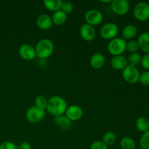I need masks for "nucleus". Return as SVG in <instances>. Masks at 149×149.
<instances>
[{
	"label": "nucleus",
	"instance_id": "393cba45",
	"mask_svg": "<svg viewBox=\"0 0 149 149\" xmlns=\"http://www.w3.org/2000/svg\"><path fill=\"white\" fill-rule=\"evenodd\" d=\"M47 102L48 100L46 97L43 95H38L34 100L35 106L45 111V109H47Z\"/></svg>",
	"mask_w": 149,
	"mask_h": 149
},
{
	"label": "nucleus",
	"instance_id": "412c9836",
	"mask_svg": "<svg viewBox=\"0 0 149 149\" xmlns=\"http://www.w3.org/2000/svg\"><path fill=\"white\" fill-rule=\"evenodd\" d=\"M135 126L139 131L146 132L149 130V121L145 117H139L136 120Z\"/></svg>",
	"mask_w": 149,
	"mask_h": 149
},
{
	"label": "nucleus",
	"instance_id": "f8f14e48",
	"mask_svg": "<svg viewBox=\"0 0 149 149\" xmlns=\"http://www.w3.org/2000/svg\"><path fill=\"white\" fill-rule=\"evenodd\" d=\"M65 113V116L71 122L78 121L82 117L83 110L80 106H77V105H71L67 108Z\"/></svg>",
	"mask_w": 149,
	"mask_h": 149
},
{
	"label": "nucleus",
	"instance_id": "6ab92c4d",
	"mask_svg": "<svg viewBox=\"0 0 149 149\" xmlns=\"http://www.w3.org/2000/svg\"><path fill=\"white\" fill-rule=\"evenodd\" d=\"M62 2L61 0H45L43 3L48 10L55 13L61 10Z\"/></svg>",
	"mask_w": 149,
	"mask_h": 149
},
{
	"label": "nucleus",
	"instance_id": "2f4dec72",
	"mask_svg": "<svg viewBox=\"0 0 149 149\" xmlns=\"http://www.w3.org/2000/svg\"><path fill=\"white\" fill-rule=\"evenodd\" d=\"M141 65L143 68L149 69V53H146L141 58Z\"/></svg>",
	"mask_w": 149,
	"mask_h": 149
},
{
	"label": "nucleus",
	"instance_id": "c756f323",
	"mask_svg": "<svg viewBox=\"0 0 149 149\" xmlns=\"http://www.w3.org/2000/svg\"><path fill=\"white\" fill-rule=\"evenodd\" d=\"M90 149H109V148L103 141H97L92 143Z\"/></svg>",
	"mask_w": 149,
	"mask_h": 149
},
{
	"label": "nucleus",
	"instance_id": "f257e3e1",
	"mask_svg": "<svg viewBox=\"0 0 149 149\" xmlns=\"http://www.w3.org/2000/svg\"><path fill=\"white\" fill-rule=\"evenodd\" d=\"M67 108V103L63 97L61 96H52L48 100L46 110L49 114L55 117L63 115L66 111Z\"/></svg>",
	"mask_w": 149,
	"mask_h": 149
},
{
	"label": "nucleus",
	"instance_id": "a878e982",
	"mask_svg": "<svg viewBox=\"0 0 149 149\" xmlns=\"http://www.w3.org/2000/svg\"><path fill=\"white\" fill-rule=\"evenodd\" d=\"M141 149H149V130L144 132L140 141Z\"/></svg>",
	"mask_w": 149,
	"mask_h": 149
},
{
	"label": "nucleus",
	"instance_id": "cd10ccee",
	"mask_svg": "<svg viewBox=\"0 0 149 149\" xmlns=\"http://www.w3.org/2000/svg\"><path fill=\"white\" fill-rule=\"evenodd\" d=\"M139 45H138V42H136V41H130V42L127 43L126 49H127L129 52H132V53L137 52V51L139 49Z\"/></svg>",
	"mask_w": 149,
	"mask_h": 149
},
{
	"label": "nucleus",
	"instance_id": "4468645a",
	"mask_svg": "<svg viewBox=\"0 0 149 149\" xmlns=\"http://www.w3.org/2000/svg\"><path fill=\"white\" fill-rule=\"evenodd\" d=\"M111 65L115 70H123L128 65L127 59L123 55L113 56L111 60Z\"/></svg>",
	"mask_w": 149,
	"mask_h": 149
},
{
	"label": "nucleus",
	"instance_id": "ddd939ff",
	"mask_svg": "<svg viewBox=\"0 0 149 149\" xmlns=\"http://www.w3.org/2000/svg\"><path fill=\"white\" fill-rule=\"evenodd\" d=\"M36 25L42 30H48L52 26V17L47 14H42L36 19Z\"/></svg>",
	"mask_w": 149,
	"mask_h": 149
},
{
	"label": "nucleus",
	"instance_id": "f03ea898",
	"mask_svg": "<svg viewBox=\"0 0 149 149\" xmlns=\"http://www.w3.org/2000/svg\"><path fill=\"white\" fill-rule=\"evenodd\" d=\"M36 55L41 59L50 57L54 52V44L50 39H42L37 42L35 47Z\"/></svg>",
	"mask_w": 149,
	"mask_h": 149
},
{
	"label": "nucleus",
	"instance_id": "9b49d317",
	"mask_svg": "<svg viewBox=\"0 0 149 149\" xmlns=\"http://www.w3.org/2000/svg\"><path fill=\"white\" fill-rule=\"evenodd\" d=\"M79 33L81 39H84V41L91 42V41L94 40V39L95 38L96 31L93 26L85 23L80 28Z\"/></svg>",
	"mask_w": 149,
	"mask_h": 149
},
{
	"label": "nucleus",
	"instance_id": "1a4fd4ad",
	"mask_svg": "<svg viewBox=\"0 0 149 149\" xmlns=\"http://www.w3.org/2000/svg\"><path fill=\"white\" fill-rule=\"evenodd\" d=\"M111 7L115 14L124 15L130 10V4L127 0H113L111 1Z\"/></svg>",
	"mask_w": 149,
	"mask_h": 149
},
{
	"label": "nucleus",
	"instance_id": "c85d7f7f",
	"mask_svg": "<svg viewBox=\"0 0 149 149\" xmlns=\"http://www.w3.org/2000/svg\"><path fill=\"white\" fill-rule=\"evenodd\" d=\"M0 149H18L17 146L11 141H4L0 144Z\"/></svg>",
	"mask_w": 149,
	"mask_h": 149
},
{
	"label": "nucleus",
	"instance_id": "dca6fc26",
	"mask_svg": "<svg viewBox=\"0 0 149 149\" xmlns=\"http://www.w3.org/2000/svg\"><path fill=\"white\" fill-rule=\"evenodd\" d=\"M54 122L63 130H68L72 126V122L64 115L55 116L54 118Z\"/></svg>",
	"mask_w": 149,
	"mask_h": 149
},
{
	"label": "nucleus",
	"instance_id": "aec40b11",
	"mask_svg": "<svg viewBox=\"0 0 149 149\" xmlns=\"http://www.w3.org/2000/svg\"><path fill=\"white\" fill-rule=\"evenodd\" d=\"M137 34V28L134 25H127L122 30V36L124 39H131Z\"/></svg>",
	"mask_w": 149,
	"mask_h": 149
},
{
	"label": "nucleus",
	"instance_id": "0eeeda50",
	"mask_svg": "<svg viewBox=\"0 0 149 149\" xmlns=\"http://www.w3.org/2000/svg\"><path fill=\"white\" fill-rule=\"evenodd\" d=\"M134 16L140 21H145L149 18V4L141 1L137 4L134 8Z\"/></svg>",
	"mask_w": 149,
	"mask_h": 149
},
{
	"label": "nucleus",
	"instance_id": "7ed1b4c3",
	"mask_svg": "<svg viewBox=\"0 0 149 149\" xmlns=\"http://www.w3.org/2000/svg\"><path fill=\"white\" fill-rule=\"evenodd\" d=\"M126 41L122 38H114L109 42L108 50L113 56L122 55L126 50Z\"/></svg>",
	"mask_w": 149,
	"mask_h": 149
},
{
	"label": "nucleus",
	"instance_id": "9d476101",
	"mask_svg": "<svg viewBox=\"0 0 149 149\" xmlns=\"http://www.w3.org/2000/svg\"><path fill=\"white\" fill-rule=\"evenodd\" d=\"M19 55L25 61H32L36 56L35 47L29 44L22 45L19 48Z\"/></svg>",
	"mask_w": 149,
	"mask_h": 149
},
{
	"label": "nucleus",
	"instance_id": "2eb2a0df",
	"mask_svg": "<svg viewBox=\"0 0 149 149\" xmlns=\"http://www.w3.org/2000/svg\"><path fill=\"white\" fill-rule=\"evenodd\" d=\"M105 63H106V58H105L104 55L103 54L100 53V52L95 53L90 58V65L95 69L101 68L104 65Z\"/></svg>",
	"mask_w": 149,
	"mask_h": 149
},
{
	"label": "nucleus",
	"instance_id": "20e7f679",
	"mask_svg": "<svg viewBox=\"0 0 149 149\" xmlns=\"http://www.w3.org/2000/svg\"><path fill=\"white\" fill-rule=\"evenodd\" d=\"M118 33H119V27L114 23H106L101 28L100 31V36L103 39L107 40H111L114 38H116Z\"/></svg>",
	"mask_w": 149,
	"mask_h": 149
},
{
	"label": "nucleus",
	"instance_id": "6e6552de",
	"mask_svg": "<svg viewBox=\"0 0 149 149\" xmlns=\"http://www.w3.org/2000/svg\"><path fill=\"white\" fill-rule=\"evenodd\" d=\"M84 20L87 24L93 26L100 24L103 20V15L99 10H90L86 12L84 15Z\"/></svg>",
	"mask_w": 149,
	"mask_h": 149
},
{
	"label": "nucleus",
	"instance_id": "4be33fe9",
	"mask_svg": "<svg viewBox=\"0 0 149 149\" xmlns=\"http://www.w3.org/2000/svg\"><path fill=\"white\" fill-rule=\"evenodd\" d=\"M120 146L122 149H135V141L130 137H125L121 140Z\"/></svg>",
	"mask_w": 149,
	"mask_h": 149
},
{
	"label": "nucleus",
	"instance_id": "f3484780",
	"mask_svg": "<svg viewBox=\"0 0 149 149\" xmlns=\"http://www.w3.org/2000/svg\"><path fill=\"white\" fill-rule=\"evenodd\" d=\"M139 47L143 52L149 53V32H144L138 37V41Z\"/></svg>",
	"mask_w": 149,
	"mask_h": 149
},
{
	"label": "nucleus",
	"instance_id": "39448f33",
	"mask_svg": "<svg viewBox=\"0 0 149 149\" xmlns=\"http://www.w3.org/2000/svg\"><path fill=\"white\" fill-rule=\"evenodd\" d=\"M140 72L135 66L127 65L122 70V76L125 81L130 84H135L139 81Z\"/></svg>",
	"mask_w": 149,
	"mask_h": 149
},
{
	"label": "nucleus",
	"instance_id": "5701e85b",
	"mask_svg": "<svg viewBox=\"0 0 149 149\" xmlns=\"http://www.w3.org/2000/svg\"><path fill=\"white\" fill-rule=\"evenodd\" d=\"M103 141L107 146H112L116 143V135L113 132H107L104 134L103 137Z\"/></svg>",
	"mask_w": 149,
	"mask_h": 149
},
{
	"label": "nucleus",
	"instance_id": "7c9ffc66",
	"mask_svg": "<svg viewBox=\"0 0 149 149\" xmlns=\"http://www.w3.org/2000/svg\"><path fill=\"white\" fill-rule=\"evenodd\" d=\"M139 81L144 85H149V71H145L140 75Z\"/></svg>",
	"mask_w": 149,
	"mask_h": 149
},
{
	"label": "nucleus",
	"instance_id": "473e14b6",
	"mask_svg": "<svg viewBox=\"0 0 149 149\" xmlns=\"http://www.w3.org/2000/svg\"><path fill=\"white\" fill-rule=\"evenodd\" d=\"M17 148L18 149H31V145L29 143V142H26V141H24V142H22L20 145L17 146Z\"/></svg>",
	"mask_w": 149,
	"mask_h": 149
},
{
	"label": "nucleus",
	"instance_id": "bb28decb",
	"mask_svg": "<svg viewBox=\"0 0 149 149\" xmlns=\"http://www.w3.org/2000/svg\"><path fill=\"white\" fill-rule=\"evenodd\" d=\"M61 10L66 15L70 14L74 10V4L71 1H63L62 4H61Z\"/></svg>",
	"mask_w": 149,
	"mask_h": 149
},
{
	"label": "nucleus",
	"instance_id": "423d86ee",
	"mask_svg": "<svg viewBox=\"0 0 149 149\" xmlns=\"http://www.w3.org/2000/svg\"><path fill=\"white\" fill-rule=\"evenodd\" d=\"M45 116V111L39 109L36 106H32L29 108L26 113L27 120L31 123H39Z\"/></svg>",
	"mask_w": 149,
	"mask_h": 149
},
{
	"label": "nucleus",
	"instance_id": "b1692460",
	"mask_svg": "<svg viewBox=\"0 0 149 149\" xmlns=\"http://www.w3.org/2000/svg\"><path fill=\"white\" fill-rule=\"evenodd\" d=\"M141 58H141V55L139 53H138V52L131 53L127 58L128 65L136 67L137 65H138L141 63Z\"/></svg>",
	"mask_w": 149,
	"mask_h": 149
},
{
	"label": "nucleus",
	"instance_id": "a211bd4d",
	"mask_svg": "<svg viewBox=\"0 0 149 149\" xmlns=\"http://www.w3.org/2000/svg\"><path fill=\"white\" fill-rule=\"evenodd\" d=\"M67 20V15L61 10L55 12L52 16V23L55 26H62Z\"/></svg>",
	"mask_w": 149,
	"mask_h": 149
}]
</instances>
